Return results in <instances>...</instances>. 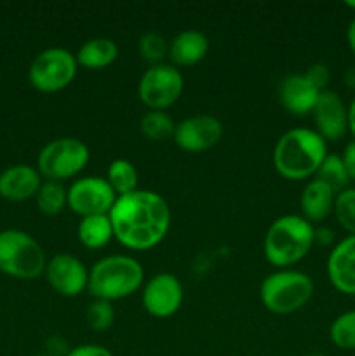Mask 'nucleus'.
<instances>
[{
    "instance_id": "f257e3e1",
    "label": "nucleus",
    "mask_w": 355,
    "mask_h": 356,
    "mask_svg": "<svg viewBox=\"0 0 355 356\" xmlns=\"http://www.w3.org/2000/svg\"><path fill=\"white\" fill-rule=\"evenodd\" d=\"M118 243L132 250H148L166 238L171 228V209L162 195L134 190L117 197L108 212Z\"/></svg>"
},
{
    "instance_id": "c9c22d12",
    "label": "nucleus",
    "mask_w": 355,
    "mask_h": 356,
    "mask_svg": "<svg viewBox=\"0 0 355 356\" xmlns=\"http://www.w3.org/2000/svg\"><path fill=\"white\" fill-rule=\"evenodd\" d=\"M348 131H350L352 136L355 138V97L352 99V103L348 104Z\"/></svg>"
},
{
    "instance_id": "c756f323",
    "label": "nucleus",
    "mask_w": 355,
    "mask_h": 356,
    "mask_svg": "<svg viewBox=\"0 0 355 356\" xmlns=\"http://www.w3.org/2000/svg\"><path fill=\"white\" fill-rule=\"evenodd\" d=\"M305 75L319 90L327 89V83H329L331 80V72L324 63H315V65H312L306 70Z\"/></svg>"
},
{
    "instance_id": "6e6552de",
    "label": "nucleus",
    "mask_w": 355,
    "mask_h": 356,
    "mask_svg": "<svg viewBox=\"0 0 355 356\" xmlns=\"http://www.w3.org/2000/svg\"><path fill=\"white\" fill-rule=\"evenodd\" d=\"M79 63L65 47H49L37 54L28 70V80L40 92H58L77 76Z\"/></svg>"
},
{
    "instance_id": "b1692460",
    "label": "nucleus",
    "mask_w": 355,
    "mask_h": 356,
    "mask_svg": "<svg viewBox=\"0 0 355 356\" xmlns=\"http://www.w3.org/2000/svg\"><path fill=\"white\" fill-rule=\"evenodd\" d=\"M35 200L38 211L47 216H58L68 205V188L59 181H44L35 195Z\"/></svg>"
},
{
    "instance_id": "7c9ffc66",
    "label": "nucleus",
    "mask_w": 355,
    "mask_h": 356,
    "mask_svg": "<svg viewBox=\"0 0 355 356\" xmlns=\"http://www.w3.org/2000/svg\"><path fill=\"white\" fill-rule=\"evenodd\" d=\"M66 356H113V353L101 344H79L70 348Z\"/></svg>"
},
{
    "instance_id": "9b49d317",
    "label": "nucleus",
    "mask_w": 355,
    "mask_h": 356,
    "mask_svg": "<svg viewBox=\"0 0 355 356\" xmlns=\"http://www.w3.org/2000/svg\"><path fill=\"white\" fill-rule=\"evenodd\" d=\"M223 138V124L218 117L207 113L191 115L176 124L174 143L188 153H202L218 145Z\"/></svg>"
},
{
    "instance_id": "423d86ee",
    "label": "nucleus",
    "mask_w": 355,
    "mask_h": 356,
    "mask_svg": "<svg viewBox=\"0 0 355 356\" xmlns=\"http://www.w3.org/2000/svg\"><path fill=\"white\" fill-rule=\"evenodd\" d=\"M44 249L21 229L0 232V271L19 280H33L45 271Z\"/></svg>"
},
{
    "instance_id": "f3484780",
    "label": "nucleus",
    "mask_w": 355,
    "mask_h": 356,
    "mask_svg": "<svg viewBox=\"0 0 355 356\" xmlns=\"http://www.w3.org/2000/svg\"><path fill=\"white\" fill-rule=\"evenodd\" d=\"M40 174L26 163L10 165L0 174V197L10 202H23L35 197L40 188Z\"/></svg>"
},
{
    "instance_id": "20e7f679",
    "label": "nucleus",
    "mask_w": 355,
    "mask_h": 356,
    "mask_svg": "<svg viewBox=\"0 0 355 356\" xmlns=\"http://www.w3.org/2000/svg\"><path fill=\"white\" fill-rule=\"evenodd\" d=\"M145 280L141 263L132 256L111 254L101 257L89 270L87 291L94 299L117 301L134 294Z\"/></svg>"
},
{
    "instance_id": "c85d7f7f",
    "label": "nucleus",
    "mask_w": 355,
    "mask_h": 356,
    "mask_svg": "<svg viewBox=\"0 0 355 356\" xmlns=\"http://www.w3.org/2000/svg\"><path fill=\"white\" fill-rule=\"evenodd\" d=\"M333 212L341 228L355 236V188H347L336 193Z\"/></svg>"
},
{
    "instance_id": "9d476101",
    "label": "nucleus",
    "mask_w": 355,
    "mask_h": 356,
    "mask_svg": "<svg viewBox=\"0 0 355 356\" xmlns=\"http://www.w3.org/2000/svg\"><path fill=\"white\" fill-rule=\"evenodd\" d=\"M115 200L117 193L111 190L106 177L84 176L68 186V207L82 218L108 214Z\"/></svg>"
},
{
    "instance_id": "473e14b6",
    "label": "nucleus",
    "mask_w": 355,
    "mask_h": 356,
    "mask_svg": "<svg viewBox=\"0 0 355 356\" xmlns=\"http://www.w3.org/2000/svg\"><path fill=\"white\" fill-rule=\"evenodd\" d=\"M45 348H47V353L49 356H66V353L70 351L68 344L63 337L59 336H51L47 341H45Z\"/></svg>"
},
{
    "instance_id": "e433bc0d",
    "label": "nucleus",
    "mask_w": 355,
    "mask_h": 356,
    "mask_svg": "<svg viewBox=\"0 0 355 356\" xmlns=\"http://www.w3.org/2000/svg\"><path fill=\"white\" fill-rule=\"evenodd\" d=\"M343 80H345V86H347L348 89L355 90V65L350 66V68H347V72H345L343 75Z\"/></svg>"
},
{
    "instance_id": "412c9836",
    "label": "nucleus",
    "mask_w": 355,
    "mask_h": 356,
    "mask_svg": "<svg viewBox=\"0 0 355 356\" xmlns=\"http://www.w3.org/2000/svg\"><path fill=\"white\" fill-rule=\"evenodd\" d=\"M77 235H79L80 243L90 250L103 249L115 238L108 214L82 218L79 222V228H77Z\"/></svg>"
},
{
    "instance_id": "ddd939ff",
    "label": "nucleus",
    "mask_w": 355,
    "mask_h": 356,
    "mask_svg": "<svg viewBox=\"0 0 355 356\" xmlns=\"http://www.w3.org/2000/svg\"><path fill=\"white\" fill-rule=\"evenodd\" d=\"M45 278L49 285L65 298H77L89 284V270L73 254H56L45 264Z\"/></svg>"
},
{
    "instance_id": "4c0bfd02",
    "label": "nucleus",
    "mask_w": 355,
    "mask_h": 356,
    "mask_svg": "<svg viewBox=\"0 0 355 356\" xmlns=\"http://www.w3.org/2000/svg\"><path fill=\"white\" fill-rule=\"evenodd\" d=\"M345 6L350 7V9L355 10V0H347V2H345Z\"/></svg>"
},
{
    "instance_id": "2f4dec72",
    "label": "nucleus",
    "mask_w": 355,
    "mask_h": 356,
    "mask_svg": "<svg viewBox=\"0 0 355 356\" xmlns=\"http://www.w3.org/2000/svg\"><path fill=\"white\" fill-rule=\"evenodd\" d=\"M341 160L345 163V169H347L350 179L355 181V139L348 141L345 145L343 153H341Z\"/></svg>"
},
{
    "instance_id": "0eeeda50",
    "label": "nucleus",
    "mask_w": 355,
    "mask_h": 356,
    "mask_svg": "<svg viewBox=\"0 0 355 356\" xmlns=\"http://www.w3.org/2000/svg\"><path fill=\"white\" fill-rule=\"evenodd\" d=\"M90 153L77 138H58L49 141L37 156V170L47 181H65L82 172L89 163Z\"/></svg>"
},
{
    "instance_id": "f8f14e48",
    "label": "nucleus",
    "mask_w": 355,
    "mask_h": 356,
    "mask_svg": "<svg viewBox=\"0 0 355 356\" xmlns=\"http://www.w3.org/2000/svg\"><path fill=\"white\" fill-rule=\"evenodd\" d=\"M143 308L155 318H169L183 305V285L173 273H157L146 282L141 294Z\"/></svg>"
},
{
    "instance_id": "2eb2a0df",
    "label": "nucleus",
    "mask_w": 355,
    "mask_h": 356,
    "mask_svg": "<svg viewBox=\"0 0 355 356\" xmlns=\"http://www.w3.org/2000/svg\"><path fill=\"white\" fill-rule=\"evenodd\" d=\"M327 278L338 292L355 296V236L340 240L327 256Z\"/></svg>"
},
{
    "instance_id": "6ab92c4d",
    "label": "nucleus",
    "mask_w": 355,
    "mask_h": 356,
    "mask_svg": "<svg viewBox=\"0 0 355 356\" xmlns=\"http://www.w3.org/2000/svg\"><path fill=\"white\" fill-rule=\"evenodd\" d=\"M334 200H336V193L327 184L319 179L308 181L303 188L301 198H299L301 216L312 225L324 221L333 212Z\"/></svg>"
},
{
    "instance_id": "7ed1b4c3",
    "label": "nucleus",
    "mask_w": 355,
    "mask_h": 356,
    "mask_svg": "<svg viewBox=\"0 0 355 356\" xmlns=\"http://www.w3.org/2000/svg\"><path fill=\"white\" fill-rule=\"evenodd\" d=\"M315 243V226L299 214H285L275 219L267 229L263 252L277 270L299 263Z\"/></svg>"
},
{
    "instance_id": "58836bf2",
    "label": "nucleus",
    "mask_w": 355,
    "mask_h": 356,
    "mask_svg": "<svg viewBox=\"0 0 355 356\" xmlns=\"http://www.w3.org/2000/svg\"><path fill=\"white\" fill-rule=\"evenodd\" d=\"M308 356H326V355H319V353H313V355H308Z\"/></svg>"
},
{
    "instance_id": "dca6fc26",
    "label": "nucleus",
    "mask_w": 355,
    "mask_h": 356,
    "mask_svg": "<svg viewBox=\"0 0 355 356\" xmlns=\"http://www.w3.org/2000/svg\"><path fill=\"white\" fill-rule=\"evenodd\" d=\"M322 90L317 89L305 73L285 75L278 83V101L285 111L303 117L312 113Z\"/></svg>"
},
{
    "instance_id": "39448f33",
    "label": "nucleus",
    "mask_w": 355,
    "mask_h": 356,
    "mask_svg": "<svg viewBox=\"0 0 355 356\" xmlns=\"http://www.w3.org/2000/svg\"><path fill=\"white\" fill-rule=\"evenodd\" d=\"M313 280L306 273L291 268L275 270L260 285V298L265 308L275 315L299 312L313 296Z\"/></svg>"
},
{
    "instance_id": "ea45409f",
    "label": "nucleus",
    "mask_w": 355,
    "mask_h": 356,
    "mask_svg": "<svg viewBox=\"0 0 355 356\" xmlns=\"http://www.w3.org/2000/svg\"><path fill=\"white\" fill-rule=\"evenodd\" d=\"M31 356H49V355H31Z\"/></svg>"
},
{
    "instance_id": "f03ea898",
    "label": "nucleus",
    "mask_w": 355,
    "mask_h": 356,
    "mask_svg": "<svg viewBox=\"0 0 355 356\" xmlns=\"http://www.w3.org/2000/svg\"><path fill=\"white\" fill-rule=\"evenodd\" d=\"M327 153V141L315 129L294 127L277 139L271 159L282 177L303 181L315 176Z\"/></svg>"
},
{
    "instance_id": "1a4fd4ad",
    "label": "nucleus",
    "mask_w": 355,
    "mask_h": 356,
    "mask_svg": "<svg viewBox=\"0 0 355 356\" xmlns=\"http://www.w3.org/2000/svg\"><path fill=\"white\" fill-rule=\"evenodd\" d=\"M184 80L174 65L160 63L148 66L138 83V96L148 110H166L180 99Z\"/></svg>"
},
{
    "instance_id": "bb28decb",
    "label": "nucleus",
    "mask_w": 355,
    "mask_h": 356,
    "mask_svg": "<svg viewBox=\"0 0 355 356\" xmlns=\"http://www.w3.org/2000/svg\"><path fill=\"white\" fill-rule=\"evenodd\" d=\"M138 49L141 58L152 65H160L164 58L169 54V45H167L166 37L159 31H145L138 40Z\"/></svg>"
},
{
    "instance_id": "4be33fe9",
    "label": "nucleus",
    "mask_w": 355,
    "mask_h": 356,
    "mask_svg": "<svg viewBox=\"0 0 355 356\" xmlns=\"http://www.w3.org/2000/svg\"><path fill=\"white\" fill-rule=\"evenodd\" d=\"M139 129L143 136L150 141H167L174 138L176 131V122L173 120L169 113L162 110H148L139 120Z\"/></svg>"
},
{
    "instance_id": "aec40b11",
    "label": "nucleus",
    "mask_w": 355,
    "mask_h": 356,
    "mask_svg": "<svg viewBox=\"0 0 355 356\" xmlns=\"http://www.w3.org/2000/svg\"><path fill=\"white\" fill-rule=\"evenodd\" d=\"M77 63L87 70H103L118 58L117 42L108 37L89 38L75 54Z\"/></svg>"
},
{
    "instance_id": "393cba45",
    "label": "nucleus",
    "mask_w": 355,
    "mask_h": 356,
    "mask_svg": "<svg viewBox=\"0 0 355 356\" xmlns=\"http://www.w3.org/2000/svg\"><path fill=\"white\" fill-rule=\"evenodd\" d=\"M315 179L322 181L324 184H327L334 193H340V191L347 190L348 183H350V176H348L347 169H345V163L343 160H341V155H336V153H327L322 165H320L319 170H317Z\"/></svg>"
},
{
    "instance_id": "a878e982",
    "label": "nucleus",
    "mask_w": 355,
    "mask_h": 356,
    "mask_svg": "<svg viewBox=\"0 0 355 356\" xmlns=\"http://www.w3.org/2000/svg\"><path fill=\"white\" fill-rule=\"evenodd\" d=\"M329 337L340 350H355V309L341 313L329 327Z\"/></svg>"
},
{
    "instance_id": "72a5a7b5",
    "label": "nucleus",
    "mask_w": 355,
    "mask_h": 356,
    "mask_svg": "<svg viewBox=\"0 0 355 356\" xmlns=\"http://www.w3.org/2000/svg\"><path fill=\"white\" fill-rule=\"evenodd\" d=\"M334 240V232L329 228H317L315 229V243H319V245H329L331 242Z\"/></svg>"
},
{
    "instance_id": "f704fd0d",
    "label": "nucleus",
    "mask_w": 355,
    "mask_h": 356,
    "mask_svg": "<svg viewBox=\"0 0 355 356\" xmlns=\"http://www.w3.org/2000/svg\"><path fill=\"white\" fill-rule=\"evenodd\" d=\"M347 40H348V47H350L352 54L355 56V17L350 21V24H348Z\"/></svg>"
},
{
    "instance_id": "4468645a",
    "label": "nucleus",
    "mask_w": 355,
    "mask_h": 356,
    "mask_svg": "<svg viewBox=\"0 0 355 356\" xmlns=\"http://www.w3.org/2000/svg\"><path fill=\"white\" fill-rule=\"evenodd\" d=\"M315 131L326 141H340L348 132V106L334 90H322L312 111Z\"/></svg>"
},
{
    "instance_id": "cd10ccee",
    "label": "nucleus",
    "mask_w": 355,
    "mask_h": 356,
    "mask_svg": "<svg viewBox=\"0 0 355 356\" xmlns=\"http://www.w3.org/2000/svg\"><path fill=\"white\" fill-rule=\"evenodd\" d=\"M86 322L94 332H104L111 329L115 322V309L111 302L103 299H94L93 302H89L86 309Z\"/></svg>"
},
{
    "instance_id": "a211bd4d",
    "label": "nucleus",
    "mask_w": 355,
    "mask_h": 356,
    "mask_svg": "<svg viewBox=\"0 0 355 356\" xmlns=\"http://www.w3.org/2000/svg\"><path fill=\"white\" fill-rule=\"evenodd\" d=\"M209 51V38L204 31L188 28L180 31L169 44L171 61L181 66L200 63Z\"/></svg>"
},
{
    "instance_id": "5701e85b",
    "label": "nucleus",
    "mask_w": 355,
    "mask_h": 356,
    "mask_svg": "<svg viewBox=\"0 0 355 356\" xmlns=\"http://www.w3.org/2000/svg\"><path fill=\"white\" fill-rule=\"evenodd\" d=\"M138 169L132 162L125 159H115L113 162L108 165L106 170V181L111 186V190L117 193V197L131 191L138 190Z\"/></svg>"
}]
</instances>
